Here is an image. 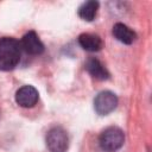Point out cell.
Returning a JSON list of instances; mask_svg holds the SVG:
<instances>
[{"label": "cell", "instance_id": "obj_1", "mask_svg": "<svg viewBox=\"0 0 152 152\" xmlns=\"http://www.w3.org/2000/svg\"><path fill=\"white\" fill-rule=\"evenodd\" d=\"M20 43L10 37L0 38V70H12L20 61Z\"/></svg>", "mask_w": 152, "mask_h": 152}, {"label": "cell", "instance_id": "obj_2", "mask_svg": "<svg viewBox=\"0 0 152 152\" xmlns=\"http://www.w3.org/2000/svg\"><path fill=\"white\" fill-rule=\"evenodd\" d=\"M99 141H100V146L104 151L114 152L124 145L125 134H124L122 129H120L119 127L110 126L101 133Z\"/></svg>", "mask_w": 152, "mask_h": 152}, {"label": "cell", "instance_id": "obj_3", "mask_svg": "<svg viewBox=\"0 0 152 152\" xmlns=\"http://www.w3.org/2000/svg\"><path fill=\"white\" fill-rule=\"evenodd\" d=\"M68 134L62 127H52L48 132L46 146L50 152H65L68 150Z\"/></svg>", "mask_w": 152, "mask_h": 152}, {"label": "cell", "instance_id": "obj_4", "mask_svg": "<svg viewBox=\"0 0 152 152\" xmlns=\"http://www.w3.org/2000/svg\"><path fill=\"white\" fill-rule=\"evenodd\" d=\"M116 104H118V97L114 93L109 90L99 93L94 100V108L96 113L100 115L109 114L116 108Z\"/></svg>", "mask_w": 152, "mask_h": 152}, {"label": "cell", "instance_id": "obj_5", "mask_svg": "<svg viewBox=\"0 0 152 152\" xmlns=\"http://www.w3.org/2000/svg\"><path fill=\"white\" fill-rule=\"evenodd\" d=\"M39 94L37 89L32 86H23L15 93V101L20 107L31 108L38 101Z\"/></svg>", "mask_w": 152, "mask_h": 152}, {"label": "cell", "instance_id": "obj_6", "mask_svg": "<svg viewBox=\"0 0 152 152\" xmlns=\"http://www.w3.org/2000/svg\"><path fill=\"white\" fill-rule=\"evenodd\" d=\"M20 46L30 55H40L44 51V45L34 31H30L23 37Z\"/></svg>", "mask_w": 152, "mask_h": 152}, {"label": "cell", "instance_id": "obj_7", "mask_svg": "<svg viewBox=\"0 0 152 152\" xmlns=\"http://www.w3.org/2000/svg\"><path fill=\"white\" fill-rule=\"evenodd\" d=\"M113 34L119 42L124 44H132L137 38L135 32L122 23H116L113 26Z\"/></svg>", "mask_w": 152, "mask_h": 152}, {"label": "cell", "instance_id": "obj_8", "mask_svg": "<svg viewBox=\"0 0 152 152\" xmlns=\"http://www.w3.org/2000/svg\"><path fill=\"white\" fill-rule=\"evenodd\" d=\"M78 43L80 45L90 52L94 51H99L102 48V40L99 36L91 34V33H82L78 37Z\"/></svg>", "mask_w": 152, "mask_h": 152}, {"label": "cell", "instance_id": "obj_9", "mask_svg": "<svg viewBox=\"0 0 152 152\" xmlns=\"http://www.w3.org/2000/svg\"><path fill=\"white\" fill-rule=\"evenodd\" d=\"M86 69L88 70V72L93 77H95L97 80H101V81L107 80L108 76H109V72L107 71L104 65L96 58H90L86 64Z\"/></svg>", "mask_w": 152, "mask_h": 152}, {"label": "cell", "instance_id": "obj_10", "mask_svg": "<svg viewBox=\"0 0 152 152\" xmlns=\"http://www.w3.org/2000/svg\"><path fill=\"white\" fill-rule=\"evenodd\" d=\"M97 10H99V2L97 1H94V0L86 1V2H83L80 6V8H78V15L83 20L91 21L96 17Z\"/></svg>", "mask_w": 152, "mask_h": 152}]
</instances>
